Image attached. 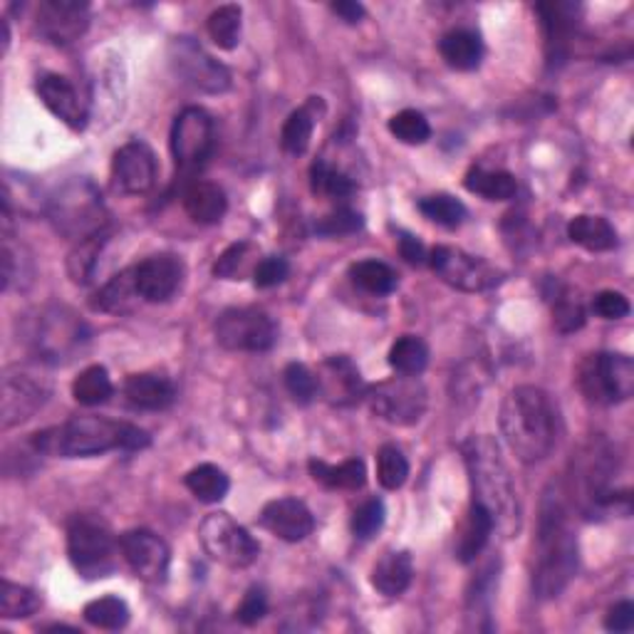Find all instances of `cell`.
I'll return each instance as SVG.
<instances>
[{"instance_id": "1", "label": "cell", "mask_w": 634, "mask_h": 634, "mask_svg": "<svg viewBox=\"0 0 634 634\" xmlns=\"http://www.w3.org/2000/svg\"><path fill=\"white\" fill-rule=\"evenodd\" d=\"M533 553V592L540 600L560 598L578 570V538L570 528L560 493H545Z\"/></svg>"}, {"instance_id": "2", "label": "cell", "mask_w": 634, "mask_h": 634, "mask_svg": "<svg viewBox=\"0 0 634 634\" xmlns=\"http://www.w3.org/2000/svg\"><path fill=\"white\" fill-rule=\"evenodd\" d=\"M35 451L59 459H89L107 451H139L149 446V434L134 424L107 416H73L65 424L33 434Z\"/></svg>"}, {"instance_id": "3", "label": "cell", "mask_w": 634, "mask_h": 634, "mask_svg": "<svg viewBox=\"0 0 634 634\" xmlns=\"http://www.w3.org/2000/svg\"><path fill=\"white\" fill-rule=\"evenodd\" d=\"M461 453L469 471L473 501L491 513L495 531L511 538L521 531V503L499 444L491 436H471L461 446Z\"/></svg>"}, {"instance_id": "4", "label": "cell", "mask_w": 634, "mask_h": 634, "mask_svg": "<svg viewBox=\"0 0 634 634\" xmlns=\"http://www.w3.org/2000/svg\"><path fill=\"white\" fill-rule=\"evenodd\" d=\"M555 406L540 386L521 384L509 392L501 404V431L515 459L523 463H538L548 459L558 426Z\"/></svg>"}, {"instance_id": "5", "label": "cell", "mask_w": 634, "mask_h": 634, "mask_svg": "<svg viewBox=\"0 0 634 634\" xmlns=\"http://www.w3.org/2000/svg\"><path fill=\"white\" fill-rule=\"evenodd\" d=\"M117 540L105 521L75 515L67 528V555L83 578H107L117 568Z\"/></svg>"}, {"instance_id": "6", "label": "cell", "mask_w": 634, "mask_h": 634, "mask_svg": "<svg viewBox=\"0 0 634 634\" xmlns=\"http://www.w3.org/2000/svg\"><path fill=\"white\" fill-rule=\"evenodd\" d=\"M50 218H53L59 233L77 238V241L105 231L107 223L102 196L85 178L59 188L53 201H50Z\"/></svg>"}, {"instance_id": "7", "label": "cell", "mask_w": 634, "mask_h": 634, "mask_svg": "<svg viewBox=\"0 0 634 634\" xmlns=\"http://www.w3.org/2000/svg\"><path fill=\"white\" fill-rule=\"evenodd\" d=\"M580 392L594 404L627 402L634 394V362L620 352H600L582 360L578 370Z\"/></svg>"}, {"instance_id": "8", "label": "cell", "mask_w": 634, "mask_h": 634, "mask_svg": "<svg viewBox=\"0 0 634 634\" xmlns=\"http://www.w3.org/2000/svg\"><path fill=\"white\" fill-rule=\"evenodd\" d=\"M198 540H201V548L208 558L233 570L248 568L261 555L258 540L228 513L206 515L201 525H198Z\"/></svg>"}, {"instance_id": "9", "label": "cell", "mask_w": 634, "mask_h": 634, "mask_svg": "<svg viewBox=\"0 0 634 634\" xmlns=\"http://www.w3.org/2000/svg\"><path fill=\"white\" fill-rule=\"evenodd\" d=\"M367 400H370L372 412L386 424L412 426L422 422L426 404H429V392L419 376L400 374L367 386Z\"/></svg>"}, {"instance_id": "10", "label": "cell", "mask_w": 634, "mask_h": 634, "mask_svg": "<svg viewBox=\"0 0 634 634\" xmlns=\"http://www.w3.org/2000/svg\"><path fill=\"white\" fill-rule=\"evenodd\" d=\"M216 129L214 119L201 107H186L176 114L172 127V154L176 172L182 176H194L201 172L214 154Z\"/></svg>"}, {"instance_id": "11", "label": "cell", "mask_w": 634, "mask_h": 634, "mask_svg": "<svg viewBox=\"0 0 634 634\" xmlns=\"http://www.w3.org/2000/svg\"><path fill=\"white\" fill-rule=\"evenodd\" d=\"M216 340L233 352H265L277 340V325L261 307H228L216 320Z\"/></svg>"}, {"instance_id": "12", "label": "cell", "mask_w": 634, "mask_h": 634, "mask_svg": "<svg viewBox=\"0 0 634 634\" xmlns=\"http://www.w3.org/2000/svg\"><path fill=\"white\" fill-rule=\"evenodd\" d=\"M431 271L441 277L446 285L463 293H483L503 281V273L481 255H471L453 245H436L426 258Z\"/></svg>"}, {"instance_id": "13", "label": "cell", "mask_w": 634, "mask_h": 634, "mask_svg": "<svg viewBox=\"0 0 634 634\" xmlns=\"http://www.w3.org/2000/svg\"><path fill=\"white\" fill-rule=\"evenodd\" d=\"M50 382L28 367H8L3 374V394H0V422L3 429L33 419L50 400Z\"/></svg>"}, {"instance_id": "14", "label": "cell", "mask_w": 634, "mask_h": 634, "mask_svg": "<svg viewBox=\"0 0 634 634\" xmlns=\"http://www.w3.org/2000/svg\"><path fill=\"white\" fill-rule=\"evenodd\" d=\"M168 59L174 73L194 89L206 95H221L231 87V73L218 63L194 37H174L168 45Z\"/></svg>"}, {"instance_id": "15", "label": "cell", "mask_w": 634, "mask_h": 634, "mask_svg": "<svg viewBox=\"0 0 634 634\" xmlns=\"http://www.w3.org/2000/svg\"><path fill=\"white\" fill-rule=\"evenodd\" d=\"M35 28L47 43L67 47L89 28V6L83 0H43L35 13Z\"/></svg>"}, {"instance_id": "16", "label": "cell", "mask_w": 634, "mask_h": 634, "mask_svg": "<svg viewBox=\"0 0 634 634\" xmlns=\"http://www.w3.org/2000/svg\"><path fill=\"white\" fill-rule=\"evenodd\" d=\"M119 550H122L127 565L134 570L136 578L152 584L166 580L172 553H168V545L156 533L144 528L127 531L119 538Z\"/></svg>"}, {"instance_id": "17", "label": "cell", "mask_w": 634, "mask_h": 634, "mask_svg": "<svg viewBox=\"0 0 634 634\" xmlns=\"http://www.w3.org/2000/svg\"><path fill=\"white\" fill-rule=\"evenodd\" d=\"M317 396L332 406H352L367 396V384L357 364L345 354H332L315 372Z\"/></svg>"}, {"instance_id": "18", "label": "cell", "mask_w": 634, "mask_h": 634, "mask_svg": "<svg viewBox=\"0 0 634 634\" xmlns=\"http://www.w3.org/2000/svg\"><path fill=\"white\" fill-rule=\"evenodd\" d=\"M33 337L35 350L43 354V360L59 362L67 360L79 342L85 340V325L83 320H77V315L65 310V307H57V310L43 313Z\"/></svg>"}, {"instance_id": "19", "label": "cell", "mask_w": 634, "mask_h": 634, "mask_svg": "<svg viewBox=\"0 0 634 634\" xmlns=\"http://www.w3.org/2000/svg\"><path fill=\"white\" fill-rule=\"evenodd\" d=\"M112 178L124 194L142 196L152 192L156 184V156L152 146L134 139L119 149L112 162Z\"/></svg>"}, {"instance_id": "20", "label": "cell", "mask_w": 634, "mask_h": 634, "mask_svg": "<svg viewBox=\"0 0 634 634\" xmlns=\"http://www.w3.org/2000/svg\"><path fill=\"white\" fill-rule=\"evenodd\" d=\"M136 291L146 303H166L176 295L184 281L182 258L172 253H158L134 265Z\"/></svg>"}, {"instance_id": "21", "label": "cell", "mask_w": 634, "mask_h": 634, "mask_svg": "<svg viewBox=\"0 0 634 634\" xmlns=\"http://www.w3.org/2000/svg\"><path fill=\"white\" fill-rule=\"evenodd\" d=\"M37 95L43 99V105L53 112L59 122L67 124L69 129H85L87 127V105L83 102V97L75 89V85L69 83L67 77L45 73L37 77Z\"/></svg>"}, {"instance_id": "22", "label": "cell", "mask_w": 634, "mask_h": 634, "mask_svg": "<svg viewBox=\"0 0 634 634\" xmlns=\"http://www.w3.org/2000/svg\"><path fill=\"white\" fill-rule=\"evenodd\" d=\"M261 525L285 543H300L315 531L310 509L297 499H275L261 511Z\"/></svg>"}, {"instance_id": "23", "label": "cell", "mask_w": 634, "mask_h": 634, "mask_svg": "<svg viewBox=\"0 0 634 634\" xmlns=\"http://www.w3.org/2000/svg\"><path fill=\"white\" fill-rule=\"evenodd\" d=\"M538 15L545 30V50L548 63L560 65L570 53V37L575 30V8L568 3H540Z\"/></svg>"}, {"instance_id": "24", "label": "cell", "mask_w": 634, "mask_h": 634, "mask_svg": "<svg viewBox=\"0 0 634 634\" xmlns=\"http://www.w3.org/2000/svg\"><path fill=\"white\" fill-rule=\"evenodd\" d=\"M124 396L129 404H134L136 409L146 412H162L166 406H172L176 400L174 384L162 374H129L124 382Z\"/></svg>"}, {"instance_id": "25", "label": "cell", "mask_w": 634, "mask_h": 634, "mask_svg": "<svg viewBox=\"0 0 634 634\" xmlns=\"http://www.w3.org/2000/svg\"><path fill=\"white\" fill-rule=\"evenodd\" d=\"M414 562L406 550H386L372 568V588L384 598H400L412 584Z\"/></svg>"}, {"instance_id": "26", "label": "cell", "mask_w": 634, "mask_h": 634, "mask_svg": "<svg viewBox=\"0 0 634 634\" xmlns=\"http://www.w3.org/2000/svg\"><path fill=\"white\" fill-rule=\"evenodd\" d=\"M493 531H495V525H493L491 513L485 511L481 503L471 501L469 511H466V518L459 528V538H456V558H459V562L469 565L479 558L481 550L485 548V543H489V538L493 535Z\"/></svg>"}, {"instance_id": "27", "label": "cell", "mask_w": 634, "mask_h": 634, "mask_svg": "<svg viewBox=\"0 0 634 634\" xmlns=\"http://www.w3.org/2000/svg\"><path fill=\"white\" fill-rule=\"evenodd\" d=\"M184 211L188 218L196 223H218L226 216L228 198L223 194V188L211 182H194L184 188L182 194Z\"/></svg>"}, {"instance_id": "28", "label": "cell", "mask_w": 634, "mask_h": 634, "mask_svg": "<svg viewBox=\"0 0 634 634\" xmlns=\"http://www.w3.org/2000/svg\"><path fill=\"white\" fill-rule=\"evenodd\" d=\"M439 53L449 67L459 69V73H471V69L481 65L483 43L473 30L456 28L439 40Z\"/></svg>"}, {"instance_id": "29", "label": "cell", "mask_w": 634, "mask_h": 634, "mask_svg": "<svg viewBox=\"0 0 634 634\" xmlns=\"http://www.w3.org/2000/svg\"><path fill=\"white\" fill-rule=\"evenodd\" d=\"M139 300H142V295H139L136 291L134 267H127V271L114 275L112 281L99 287L92 300V307L99 313L124 315V313H132Z\"/></svg>"}, {"instance_id": "30", "label": "cell", "mask_w": 634, "mask_h": 634, "mask_svg": "<svg viewBox=\"0 0 634 634\" xmlns=\"http://www.w3.org/2000/svg\"><path fill=\"white\" fill-rule=\"evenodd\" d=\"M568 238L572 243L582 245L584 251L592 253H602V251H612L617 245V231L614 226L602 216H575L568 223Z\"/></svg>"}, {"instance_id": "31", "label": "cell", "mask_w": 634, "mask_h": 634, "mask_svg": "<svg viewBox=\"0 0 634 634\" xmlns=\"http://www.w3.org/2000/svg\"><path fill=\"white\" fill-rule=\"evenodd\" d=\"M315 483L332 491H360L367 483V469L362 459H347L340 466H330L325 461L313 459L307 463Z\"/></svg>"}, {"instance_id": "32", "label": "cell", "mask_w": 634, "mask_h": 634, "mask_svg": "<svg viewBox=\"0 0 634 634\" xmlns=\"http://www.w3.org/2000/svg\"><path fill=\"white\" fill-rule=\"evenodd\" d=\"M258 253L261 251H258V245H253L251 241H238L228 245L214 263V275L223 277V281H245V277H253L255 265L261 263Z\"/></svg>"}, {"instance_id": "33", "label": "cell", "mask_w": 634, "mask_h": 634, "mask_svg": "<svg viewBox=\"0 0 634 634\" xmlns=\"http://www.w3.org/2000/svg\"><path fill=\"white\" fill-rule=\"evenodd\" d=\"M463 186L469 188L471 194H479L489 201H511L518 192V182L509 172H489V168L473 166L463 178Z\"/></svg>"}, {"instance_id": "34", "label": "cell", "mask_w": 634, "mask_h": 634, "mask_svg": "<svg viewBox=\"0 0 634 634\" xmlns=\"http://www.w3.org/2000/svg\"><path fill=\"white\" fill-rule=\"evenodd\" d=\"M186 489L194 493L196 501L201 503H218L226 499L228 489H231V481L223 469H218L214 463H201L186 473Z\"/></svg>"}, {"instance_id": "35", "label": "cell", "mask_w": 634, "mask_h": 634, "mask_svg": "<svg viewBox=\"0 0 634 634\" xmlns=\"http://www.w3.org/2000/svg\"><path fill=\"white\" fill-rule=\"evenodd\" d=\"M350 277L357 287L372 295H390L400 285V275L392 265L382 261H360L350 267Z\"/></svg>"}, {"instance_id": "36", "label": "cell", "mask_w": 634, "mask_h": 634, "mask_svg": "<svg viewBox=\"0 0 634 634\" xmlns=\"http://www.w3.org/2000/svg\"><path fill=\"white\" fill-rule=\"evenodd\" d=\"M114 394L112 380L102 364H92L87 370L79 372L73 382V396L77 404L83 406H99L105 404L109 396Z\"/></svg>"}, {"instance_id": "37", "label": "cell", "mask_w": 634, "mask_h": 634, "mask_svg": "<svg viewBox=\"0 0 634 634\" xmlns=\"http://www.w3.org/2000/svg\"><path fill=\"white\" fill-rule=\"evenodd\" d=\"M313 107H315V97H313L310 105L295 109V112L285 119L283 132H281V144L287 154L300 156L307 152V146H310L315 119H317L313 112Z\"/></svg>"}, {"instance_id": "38", "label": "cell", "mask_w": 634, "mask_h": 634, "mask_svg": "<svg viewBox=\"0 0 634 634\" xmlns=\"http://www.w3.org/2000/svg\"><path fill=\"white\" fill-rule=\"evenodd\" d=\"M390 364L400 374L419 376L426 364H429V347L416 335H402L400 340L392 345L390 350Z\"/></svg>"}, {"instance_id": "39", "label": "cell", "mask_w": 634, "mask_h": 634, "mask_svg": "<svg viewBox=\"0 0 634 634\" xmlns=\"http://www.w3.org/2000/svg\"><path fill=\"white\" fill-rule=\"evenodd\" d=\"M241 18H243L241 6L228 3L216 8L206 20L208 37H211L221 50H233L241 43Z\"/></svg>"}, {"instance_id": "40", "label": "cell", "mask_w": 634, "mask_h": 634, "mask_svg": "<svg viewBox=\"0 0 634 634\" xmlns=\"http://www.w3.org/2000/svg\"><path fill=\"white\" fill-rule=\"evenodd\" d=\"M43 604V598L25 584L3 580V592H0V617L3 620H25L35 614Z\"/></svg>"}, {"instance_id": "41", "label": "cell", "mask_w": 634, "mask_h": 634, "mask_svg": "<svg viewBox=\"0 0 634 634\" xmlns=\"http://www.w3.org/2000/svg\"><path fill=\"white\" fill-rule=\"evenodd\" d=\"M85 620L97 630H122L129 622V608L122 598L107 594V598H97L85 604Z\"/></svg>"}, {"instance_id": "42", "label": "cell", "mask_w": 634, "mask_h": 634, "mask_svg": "<svg viewBox=\"0 0 634 634\" xmlns=\"http://www.w3.org/2000/svg\"><path fill=\"white\" fill-rule=\"evenodd\" d=\"M584 305L578 297V293H572L570 287H558L553 295V325L555 330L562 335L578 332L584 325Z\"/></svg>"}, {"instance_id": "43", "label": "cell", "mask_w": 634, "mask_h": 634, "mask_svg": "<svg viewBox=\"0 0 634 634\" xmlns=\"http://www.w3.org/2000/svg\"><path fill=\"white\" fill-rule=\"evenodd\" d=\"M107 243V228L105 231H99L89 238H83L79 245L75 248L73 253H69V261H67V271L73 275V281L85 285L89 277L95 273V263H97V255L102 253V245Z\"/></svg>"}, {"instance_id": "44", "label": "cell", "mask_w": 634, "mask_h": 634, "mask_svg": "<svg viewBox=\"0 0 634 634\" xmlns=\"http://www.w3.org/2000/svg\"><path fill=\"white\" fill-rule=\"evenodd\" d=\"M376 479H380L382 489L386 491L402 489L406 479H409V461H406L402 449H396L394 444H384L376 451Z\"/></svg>"}, {"instance_id": "45", "label": "cell", "mask_w": 634, "mask_h": 634, "mask_svg": "<svg viewBox=\"0 0 634 634\" xmlns=\"http://www.w3.org/2000/svg\"><path fill=\"white\" fill-rule=\"evenodd\" d=\"M419 211L429 218V221L444 228H459L466 218V206L451 194H434L422 198Z\"/></svg>"}, {"instance_id": "46", "label": "cell", "mask_w": 634, "mask_h": 634, "mask_svg": "<svg viewBox=\"0 0 634 634\" xmlns=\"http://www.w3.org/2000/svg\"><path fill=\"white\" fill-rule=\"evenodd\" d=\"M390 132L400 139L402 144L409 146H419L426 144L431 136V124L422 112L416 109H402L390 119Z\"/></svg>"}, {"instance_id": "47", "label": "cell", "mask_w": 634, "mask_h": 634, "mask_svg": "<svg viewBox=\"0 0 634 634\" xmlns=\"http://www.w3.org/2000/svg\"><path fill=\"white\" fill-rule=\"evenodd\" d=\"M310 186L315 194L327 198H347L354 192L352 178L342 172H337V168H332L327 162H315L310 166Z\"/></svg>"}, {"instance_id": "48", "label": "cell", "mask_w": 634, "mask_h": 634, "mask_svg": "<svg viewBox=\"0 0 634 634\" xmlns=\"http://www.w3.org/2000/svg\"><path fill=\"white\" fill-rule=\"evenodd\" d=\"M283 382H285L287 394H291L297 404H310L317 400L315 372L307 370L305 364H300V362L287 364L285 372H283Z\"/></svg>"}, {"instance_id": "49", "label": "cell", "mask_w": 634, "mask_h": 634, "mask_svg": "<svg viewBox=\"0 0 634 634\" xmlns=\"http://www.w3.org/2000/svg\"><path fill=\"white\" fill-rule=\"evenodd\" d=\"M384 518H386V511H384V503L380 499L364 501L360 509L352 513V533H354V538H360V540L374 538V535L382 531Z\"/></svg>"}, {"instance_id": "50", "label": "cell", "mask_w": 634, "mask_h": 634, "mask_svg": "<svg viewBox=\"0 0 634 634\" xmlns=\"http://www.w3.org/2000/svg\"><path fill=\"white\" fill-rule=\"evenodd\" d=\"M362 216L352 211V208H337V211L323 216L320 221L315 223V231L320 236H330V238H342V236H352L362 228Z\"/></svg>"}, {"instance_id": "51", "label": "cell", "mask_w": 634, "mask_h": 634, "mask_svg": "<svg viewBox=\"0 0 634 634\" xmlns=\"http://www.w3.org/2000/svg\"><path fill=\"white\" fill-rule=\"evenodd\" d=\"M287 275H291V263H287L283 255H267L261 258V263L255 265L253 283L258 287H275L281 285Z\"/></svg>"}, {"instance_id": "52", "label": "cell", "mask_w": 634, "mask_h": 634, "mask_svg": "<svg viewBox=\"0 0 634 634\" xmlns=\"http://www.w3.org/2000/svg\"><path fill=\"white\" fill-rule=\"evenodd\" d=\"M267 612V598L263 588H251L245 594L241 604L236 608V620L245 624V627H253V624L261 622Z\"/></svg>"}, {"instance_id": "53", "label": "cell", "mask_w": 634, "mask_h": 634, "mask_svg": "<svg viewBox=\"0 0 634 634\" xmlns=\"http://www.w3.org/2000/svg\"><path fill=\"white\" fill-rule=\"evenodd\" d=\"M592 310L598 313L602 320H622V317L630 315V300L617 291H602L594 295Z\"/></svg>"}, {"instance_id": "54", "label": "cell", "mask_w": 634, "mask_h": 634, "mask_svg": "<svg viewBox=\"0 0 634 634\" xmlns=\"http://www.w3.org/2000/svg\"><path fill=\"white\" fill-rule=\"evenodd\" d=\"M604 627L610 632H630L634 627V604L630 600L617 602L604 617Z\"/></svg>"}, {"instance_id": "55", "label": "cell", "mask_w": 634, "mask_h": 634, "mask_svg": "<svg viewBox=\"0 0 634 634\" xmlns=\"http://www.w3.org/2000/svg\"><path fill=\"white\" fill-rule=\"evenodd\" d=\"M400 253L406 263H412V265H422L426 263V248L422 245L419 238H414L412 233H402L400 238Z\"/></svg>"}, {"instance_id": "56", "label": "cell", "mask_w": 634, "mask_h": 634, "mask_svg": "<svg viewBox=\"0 0 634 634\" xmlns=\"http://www.w3.org/2000/svg\"><path fill=\"white\" fill-rule=\"evenodd\" d=\"M332 13L335 15H340L345 23H360V20L364 18V8L360 3H354V0H340V3H332Z\"/></svg>"}]
</instances>
